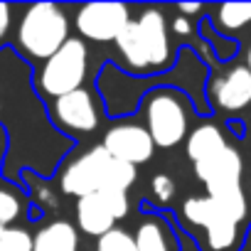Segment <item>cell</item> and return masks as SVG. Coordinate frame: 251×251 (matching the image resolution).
<instances>
[{"label": "cell", "mask_w": 251, "mask_h": 251, "mask_svg": "<svg viewBox=\"0 0 251 251\" xmlns=\"http://www.w3.org/2000/svg\"><path fill=\"white\" fill-rule=\"evenodd\" d=\"M192 168H195L197 180L204 185L207 197L217 202L234 222L244 224L249 219V200L241 185V177H244L241 153L234 146L224 143L209 155L192 163Z\"/></svg>", "instance_id": "1"}, {"label": "cell", "mask_w": 251, "mask_h": 251, "mask_svg": "<svg viewBox=\"0 0 251 251\" xmlns=\"http://www.w3.org/2000/svg\"><path fill=\"white\" fill-rule=\"evenodd\" d=\"M136 168L128 163H121L116 158H111L101 146L89 148L86 153H81L79 158H74L59 182H62V192L72 195V197H86L94 192H103V190H113V192H126L133 182H136Z\"/></svg>", "instance_id": "2"}, {"label": "cell", "mask_w": 251, "mask_h": 251, "mask_svg": "<svg viewBox=\"0 0 251 251\" xmlns=\"http://www.w3.org/2000/svg\"><path fill=\"white\" fill-rule=\"evenodd\" d=\"M116 47L121 57L136 72L163 69L170 64V37L165 15L158 8H148L138 20H131L118 35Z\"/></svg>", "instance_id": "3"}, {"label": "cell", "mask_w": 251, "mask_h": 251, "mask_svg": "<svg viewBox=\"0 0 251 251\" xmlns=\"http://www.w3.org/2000/svg\"><path fill=\"white\" fill-rule=\"evenodd\" d=\"M69 40V20L54 3H35L18 27V45L32 59H50Z\"/></svg>", "instance_id": "4"}, {"label": "cell", "mask_w": 251, "mask_h": 251, "mask_svg": "<svg viewBox=\"0 0 251 251\" xmlns=\"http://www.w3.org/2000/svg\"><path fill=\"white\" fill-rule=\"evenodd\" d=\"M146 131L158 148H175L190 136L187 101L177 91H153L146 101Z\"/></svg>", "instance_id": "5"}, {"label": "cell", "mask_w": 251, "mask_h": 251, "mask_svg": "<svg viewBox=\"0 0 251 251\" xmlns=\"http://www.w3.org/2000/svg\"><path fill=\"white\" fill-rule=\"evenodd\" d=\"M86 67H89V52L84 40L69 37L50 59H45L40 69V89L45 96L59 99L64 94H72L81 89L86 79Z\"/></svg>", "instance_id": "6"}, {"label": "cell", "mask_w": 251, "mask_h": 251, "mask_svg": "<svg viewBox=\"0 0 251 251\" xmlns=\"http://www.w3.org/2000/svg\"><path fill=\"white\" fill-rule=\"evenodd\" d=\"M182 219L204 231L207 251H236L241 246V224L234 222L207 195L187 197L182 202Z\"/></svg>", "instance_id": "7"}, {"label": "cell", "mask_w": 251, "mask_h": 251, "mask_svg": "<svg viewBox=\"0 0 251 251\" xmlns=\"http://www.w3.org/2000/svg\"><path fill=\"white\" fill-rule=\"evenodd\" d=\"M131 212V202L126 192H94L76 200V224L89 236H103L116 229V222Z\"/></svg>", "instance_id": "8"}, {"label": "cell", "mask_w": 251, "mask_h": 251, "mask_svg": "<svg viewBox=\"0 0 251 251\" xmlns=\"http://www.w3.org/2000/svg\"><path fill=\"white\" fill-rule=\"evenodd\" d=\"M131 23V10L123 3H86L76 13V30L91 42H116Z\"/></svg>", "instance_id": "9"}, {"label": "cell", "mask_w": 251, "mask_h": 251, "mask_svg": "<svg viewBox=\"0 0 251 251\" xmlns=\"http://www.w3.org/2000/svg\"><path fill=\"white\" fill-rule=\"evenodd\" d=\"M111 158L128 163V165H143L153 158V141L148 136V131L138 123H116L106 131L103 136V146H101Z\"/></svg>", "instance_id": "10"}, {"label": "cell", "mask_w": 251, "mask_h": 251, "mask_svg": "<svg viewBox=\"0 0 251 251\" xmlns=\"http://www.w3.org/2000/svg\"><path fill=\"white\" fill-rule=\"evenodd\" d=\"M52 113L59 126H64V128H69L74 133H91L99 126V113H96L94 99L84 89H76L72 94L54 99Z\"/></svg>", "instance_id": "11"}, {"label": "cell", "mask_w": 251, "mask_h": 251, "mask_svg": "<svg viewBox=\"0 0 251 251\" xmlns=\"http://www.w3.org/2000/svg\"><path fill=\"white\" fill-rule=\"evenodd\" d=\"M209 96L217 108L234 113L251 103V72L244 64H236L226 69L222 76H217L209 86Z\"/></svg>", "instance_id": "12"}, {"label": "cell", "mask_w": 251, "mask_h": 251, "mask_svg": "<svg viewBox=\"0 0 251 251\" xmlns=\"http://www.w3.org/2000/svg\"><path fill=\"white\" fill-rule=\"evenodd\" d=\"M76 246H79L76 226L64 219L42 226L32 236V251H76Z\"/></svg>", "instance_id": "13"}, {"label": "cell", "mask_w": 251, "mask_h": 251, "mask_svg": "<svg viewBox=\"0 0 251 251\" xmlns=\"http://www.w3.org/2000/svg\"><path fill=\"white\" fill-rule=\"evenodd\" d=\"M136 251H175L168 226L160 219H146L138 224L133 236Z\"/></svg>", "instance_id": "14"}, {"label": "cell", "mask_w": 251, "mask_h": 251, "mask_svg": "<svg viewBox=\"0 0 251 251\" xmlns=\"http://www.w3.org/2000/svg\"><path fill=\"white\" fill-rule=\"evenodd\" d=\"M222 32H239L251 25V3H224L217 5L214 20Z\"/></svg>", "instance_id": "15"}, {"label": "cell", "mask_w": 251, "mask_h": 251, "mask_svg": "<svg viewBox=\"0 0 251 251\" xmlns=\"http://www.w3.org/2000/svg\"><path fill=\"white\" fill-rule=\"evenodd\" d=\"M0 251H32V234L18 226H3Z\"/></svg>", "instance_id": "16"}, {"label": "cell", "mask_w": 251, "mask_h": 251, "mask_svg": "<svg viewBox=\"0 0 251 251\" xmlns=\"http://www.w3.org/2000/svg\"><path fill=\"white\" fill-rule=\"evenodd\" d=\"M96 251H136L133 236L123 229H111L96 241Z\"/></svg>", "instance_id": "17"}, {"label": "cell", "mask_w": 251, "mask_h": 251, "mask_svg": "<svg viewBox=\"0 0 251 251\" xmlns=\"http://www.w3.org/2000/svg\"><path fill=\"white\" fill-rule=\"evenodd\" d=\"M18 217H20V200L13 192L0 187V226H8Z\"/></svg>", "instance_id": "18"}, {"label": "cell", "mask_w": 251, "mask_h": 251, "mask_svg": "<svg viewBox=\"0 0 251 251\" xmlns=\"http://www.w3.org/2000/svg\"><path fill=\"white\" fill-rule=\"evenodd\" d=\"M151 192H153V197H155L158 202H170V200L175 197V182H173V177L165 175V173L153 175V180H151Z\"/></svg>", "instance_id": "19"}, {"label": "cell", "mask_w": 251, "mask_h": 251, "mask_svg": "<svg viewBox=\"0 0 251 251\" xmlns=\"http://www.w3.org/2000/svg\"><path fill=\"white\" fill-rule=\"evenodd\" d=\"M10 20H13V10L8 3H0V40H3L10 30Z\"/></svg>", "instance_id": "20"}, {"label": "cell", "mask_w": 251, "mask_h": 251, "mask_svg": "<svg viewBox=\"0 0 251 251\" xmlns=\"http://www.w3.org/2000/svg\"><path fill=\"white\" fill-rule=\"evenodd\" d=\"M173 32L175 35H180V37H187V35H192V23L187 20V18H175L173 20Z\"/></svg>", "instance_id": "21"}, {"label": "cell", "mask_w": 251, "mask_h": 251, "mask_svg": "<svg viewBox=\"0 0 251 251\" xmlns=\"http://www.w3.org/2000/svg\"><path fill=\"white\" fill-rule=\"evenodd\" d=\"M177 10H180L182 18H185V15H197V13L202 10V5H200V3H180Z\"/></svg>", "instance_id": "22"}, {"label": "cell", "mask_w": 251, "mask_h": 251, "mask_svg": "<svg viewBox=\"0 0 251 251\" xmlns=\"http://www.w3.org/2000/svg\"><path fill=\"white\" fill-rule=\"evenodd\" d=\"M249 72H251V42H249V47H246V64H244Z\"/></svg>", "instance_id": "23"}, {"label": "cell", "mask_w": 251, "mask_h": 251, "mask_svg": "<svg viewBox=\"0 0 251 251\" xmlns=\"http://www.w3.org/2000/svg\"><path fill=\"white\" fill-rule=\"evenodd\" d=\"M0 231H3V226H0Z\"/></svg>", "instance_id": "24"}]
</instances>
